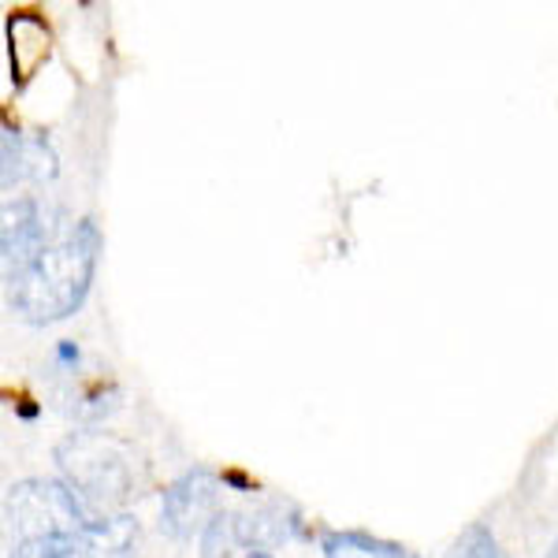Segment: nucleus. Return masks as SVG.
I'll use <instances>...</instances> for the list:
<instances>
[{"instance_id": "obj_18", "label": "nucleus", "mask_w": 558, "mask_h": 558, "mask_svg": "<svg viewBox=\"0 0 558 558\" xmlns=\"http://www.w3.org/2000/svg\"><path fill=\"white\" fill-rule=\"evenodd\" d=\"M547 558H558V539H555V547H551V555H547Z\"/></svg>"}, {"instance_id": "obj_5", "label": "nucleus", "mask_w": 558, "mask_h": 558, "mask_svg": "<svg viewBox=\"0 0 558 558\" xmlns=\"http://www.w3.org/2000/svg\"><path fill=\"white\" fill-rule=\"evenodd\" d=\"M220 481L209 470H186L179 481H172L165 488L160 499V533L172 539H194L205 533V525L220 514L216 499H220Z\"/></svg>"}, {"instance_id": "obj_13", "label": "nucleus", "mask_w": 558, "mask_h": 558, "mask_svg": "<svg viewBox=\"0 0 558 558\" xmlns=\"http://www.w3.org/2000/svg\"><path fill=\"white\" fill-rule=\"evenodd\" d=\"M26 175H31V179H52V175H57V157H52V149H49V142H45V138L26 142Z\"/></svg>"}, {"instance_id": "obj_8", "label": "nucleus", "mask_w": 558, "mask_h": 558, "mask_svg": "<svg viewBox=\"0 0 558 558\" xmlns=\"http://www.w3.org/2000/svg\"><path fill=\"white\" fill-rule=\"evenodd\" d=\"M239 529H242V544L254 551V547H272V544H283V539L299 536L302 525H299V514L287 510L283 502H272V507H260V510H250V514H239Z\"/></svg>"}, {"instance_id": "obj_4", "label": "nucleus", "mask_w": 558, "mask_h": 558, "mask_svg": "<svg viewBox=\"0 0 558 558\" xmlns=\"http://www.w3.org/2000/svg\"><path fill=\"white\" fill-rule=\"evenodd\" d=\"M134 544H138V518L108 514L94 518L71 536L26 539L15 547V558H134Z\"/></svg>"}, {"instance_id": "obj_2", "label": "nucleus", "mask_w": 558, "mask_h": 558, "mask_svg": "<svg viewBox=\"0 0 558 558\" xmlns=\"http://www.w3.org/2000/svg\"><path fill=\"white\" fill-rule=\"evenodd\" d=\"M57 465L86 507H116L134 488L128 444L108 432H71L57 444Z\"/></svg>"}, {"instance_id": "obj_6", "label": "nucleus", "mask_w": 558, "mask_h": 558, "mask_svg": "<svg viewBox=\"0 0 558 558\" xmlns=\"http://www.w3.org/2000/svg\"><path fill=\"white\" fill-rule=\"evenodd\" d=\"M52 223H45L34 197H8L4 202V228H0V246H4V279H15L45 250L52 239Z\"/></svg>"}, {"instance_id": "obj_14", "label": "nucleus", "mask_w": 558, "mask_h": 558, "mask_svg": "<svg viewBox=\"0 0 558 558\" xmlns=\"http://www.w3.org/2000/svg\"><path fill=\"white\" fill-rule=\"evenodd\" d=\"M220 481H223V484H231V488H235V492H257V484L250 481V476L242 473V470H223Z\"/></svg>"}, {"instance_id": "obj_3", "label": "nucleus", "mask_w": 558, "mask_h": 558, "mask_svg": "<svg viewBox=\"0 0 558 558\" xmlns=\"http://www.w3.org/2000/svg\"><path fill=\"white\" fill-rule=\"evenodd\" d=\"M8 521L20 533V544L26 539H52V536H71L78 529H86L89 507L78 499L68 484L60 481H20L8 492Z\"/></svg>"}, {"instance_id": "obj_7", "label": "nucleus", "mask_w": 558, "mask_h": 558, "mask_svg": "<svg viewBox=\"0 0 558 558\" xmlns=\"http://www.w3.org/2000/svg\"><path fill=\"white\" fill-rule=\"evenodd\" d=\"M52 49V34L45 20L31 12H15L8 20V57H12V78L15 86H26L31 75L38 71L45 60H49Z\"/></svg>"}, {"instance_id": "obj_1", "label": "nucleus", "mask_w": 558, "mask_h": 558, "mask_svg": "<svg viewBox=\"0 0 558 558\" xmlns=\"http://www.w3.org/2000/svg\"><path fill=\"white\" fill-rule=\"evenodd\" d=\"M101 231L94 220H75L64 231H52L45 250L15 279H8V302L26 324L68 320L86 302L94 283Z\"/></svg>"}, {"instance_id": "obj_17", "label": "nucleus", "mask_w": 558, "mask_h": 558, "mask_svg": "<svg viewBox=\"0 0 558 558\" xmlns=\"http://www.w3.org/2000/svg\"><path fill=\"white\" fill-rule=\"evenodd\" d=\"M246 558H272V551H265V547H254V551H246Z\"/></svg>"}, {"instance_id": "obj_12", "label": "nucleus", "mask_w": 558, "mask_h": 558, "mask_svg": "<svg viewBox=\"0 0 558 558\" xmlns=\"http://www.w3.org/2000/svg\"><path fill=\"white\" fill-rule=\"evenodd\" d=\"M26 175V142L23 134L8 123L4 128V191H12V183H20Z\"/></svg>"}, {"instance_id": "obj_16", "label": "nucleus", "mask_w": 558, "mask_h": 558, "mask_svg": "<svg viewBox=\"0 0 558 558\" xmlns=\"http://www.w3.org/2000/svg\"><path fill=\"white\" fill-rule=\"evenodd\" d=\"M15 413H20L23 421H34V417H38V407H31V402H20V407H15Z\"/></svg>"}, {"instance_id": "obj_9", "label": "nucleus", "mask_w": 558, "mask_h": 558, "mask_svg": "<svg viewBox=\"0 0 558 558\" xmlns=\"http://www.w3.org/2000/svg\"><path fill=\"white\" fill-rule=\"evenodd\" d=\"M320 547L328 558H339V555H368V558H417L413 551H407L402 544H391V539H380V536H368L362 529H347V533H324L320 536Z\"/></svg>"}, {"instance_id": "obj_11", "label": "nucleus", "mask_w": 558, "mask_h": 558, "mask_svg": "<svg viewBox=\"0 0 558 558\" xmlns=\"http://www.w3.org/2000/svg\"><path fill=\"white\" fill-rule=\"evenodd\" d=\"M447 558H507V551H502L499 539L492 536V529L476 521V525H470L462 536L454 539Z\"/></svg>"}, {"instance_id": "obj_10", "label": "nucleus", "mask_w": 558, "mask_h": 558, "mask_svg": "<svg viewBox=\"0 0 558 558\" xmlns=\"http://www.w3.org/2000/svg\"><path fill=\"white\" fill-rule=\"evenodd\" d=\"M197 539H202V558H228L242 544L239 514L235 510H220Z\"/></svg>"}, {"instance_id": "obj_15", "label": "nucleus", "mask_w": 558, "mask_h": 558, "mask_svg": "<svg viewBox=\"0 0 558 558\" xmlns=\"http://www.w3.org/2000/svg\"><path fill=\"white\" fill-rule=\"evenodd\" d=\"M57 357H60L64 365H75V362H78V347H75V343H60V347H57Z\"/></svg>"}]
</instances>
